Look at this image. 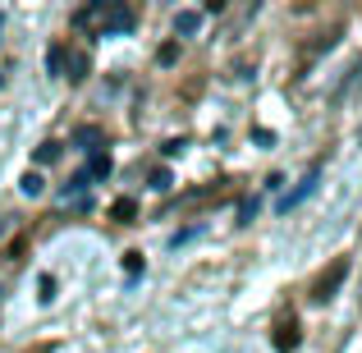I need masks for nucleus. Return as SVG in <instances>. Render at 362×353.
Returning a JSON list of instances; mask_svg holds the SVG:
<instances>
[{"label":"nucleus","mask_w":362,"mask_h":353,"mask_svg":"<svg viewBox=\"0 0 362 353\" xmlns=\"http://www.w3.org/2000/svg\"><path fill=\"white\" fill-rule=\"evenodd\" d=\"M349 280V257H335V262L326 266V271L312 280V303H330L339 294V284Z\"/></svg>","instance_id":"nucleus-1"},{"label":"nucleus","mask_w":362,"mask_h":353,"mask_svg":"<svg viewBox=\"0 0 362 353\" xmlns=\"http://www.w3.org/2000/svg\"><path fill=\"white\" fill-rule=\"evenodd\" d=\"M133 23H138L133 5H119V0H101V37H106V33H133Z\"/></svg>","instance_id":"nucleus-2"},{"label":"nucleus","mask_w":362,"mask_h":353,"mask_svg":"<svg viewBox=\"0 0 362 353\" xmlns=\"http://www.w3.org/2000/svg\"><path fill=\"white\" fill-rule=\"evenodd\" d=\"M271 345L280 349V353H293L303 345V326H298V317L293 312H280L275 317V326H271Z\"/></svg>","instance_id":"nucleus-3"},{"label":"nucleus","mask_w":362,"mask_h":353,"mask_svg":"<svg viewBox=\"0 0 362 353\" xmlns=\"http://www.w3.org/2000/svg\"><path fill=\"white\" fill-rule=\"evenodd\" d=\"M88 74H92V55L83 51V46L64 42V69H60V79H69V83H83Z\"/></svg>","instance_id":"nucleus-4"},{"label":"nucleus","mask_w":362,"mask_h":353,"mask_svg":"<svg viewBox=\"0 0 362 353\" xmlns=\"http://www.w3.org/2000/svg\"><path fill=\"white\" fill-rule=\"evenodd\" d=\"M74 28H97L101 33V0L97 5H83V9H74V18H69Z\"/></svg>","instance_id":"nucleus-5"},{"label":"nucleus","mask_w":362,"mask_h":353,"mask_svg":"<svg viewBox=\"0 0 362 353\" xmlns=\"http://www.w3.org/2000/svg\"><path fill=\"white\" fill-rule=\"evenodd\" d=\"M110 221L133 225V221H138V202H133V197H115V207H110Z\"/></svg>","instance_id":"nucleus-6"},{"label":"nucleus","mask_w":362,"mask_h":353,"mask_svg":"<svg viewBox=\"0 0 362 353\" xmlns=\"http://www.w3.org/2000/svg\"><path fill=\"white\" fill-rule=\"evenodd\" d=\"M312 188H317V170H308V179H303V184H298V188H293V193H289V197H284V202H280V212H289V207H298L303 197L312 193Z\"/></svg>","instance_id":"nucleus-7"},{"label":"nucleus","mask_w":362,"mask_h":353,"mask_svg":"<svg viewBox=\"0 0 362 353\" xmlns=\"http://www.w3.org/2000/svg\"><path fill=\"white\" fill-rule=\"evenodd\" d=\"M197 28H202V14H197V9H179V14H175V33L193 37Z\"/></svg>","instance_id":"nucleus-8"},{"label":"nucleus","mask_w":362,"mask_h":353,"mask_svg":"<svg viewBox=\"0 0 362 353\" xmlns=\"http://www.w3.org/2000/svg\"><path fill=\"white\" fill-rule=\"evenodd\" d=\"M92 175H97V179H106V175H110V151H101V147H97V156H92V170H88V179H92Z\"/></svg>","instance_id":"nucleus-9"},{"label":"nucleus","mask_w":362,"mask_h":353,"mask_svg":"<svg viewBox=\"0 0 362 353\" xmlns=\"http://www.w3.org/2000/svg\"><path fill=\"white\" fill-rule=\"evenodd\" d=\"M18 188H23V193H28V197H37V193H42V188H46V184H42V175H37V170H28V175H23V179H18Z\"/></svg>","instance_id":"nucleus-10"},{"label":"nucleus","mask_w":362,"mask_h":353,"mask_svg":"<svg viewBox=\"0 0 362 353\" xmlns=\"http://www.w3.org/2000/svg\"><path fill=\"white\" fill-rule=\"evenodd\" d=\"M46 69H51V74H60V69H64V42H55L51 51H46Z\"/></svg>","instance_id":"nucleus-11"},{"label":"nucleus","mask_w":362,"mask_h":353,"mask_svg":"<svg viewBox=\"0 0 362 353\" xmlns=\"http://www.w3.org/2000/svg\"><path fill=\"white\" fill-rule=\"evenodd\" d=\"M51 161H60V142H42L37 147V166H51Z\"/></svg>","instance_id":"nucleus-12"},{"label":"nucleus","mask_w":362,"mask_h":353,"mask_svg":"<svg viewBox=\"0 0 362 353\" xmlns=\"http://www.w3.org/2000/svg\"><path fill=\"white\" fill-rule=\"evenodd\" d=\"M151 188H156V193H165V188H170V170H165V166L151 170Z\"/></svg>","instance_id":"nucleus-13"},{"label":"nucleus","mask_w":362,"mask_h":353,"mask_svg":"<svg viewBox=\"0 0 362 353\" xmlns=\"http://www.w3.org/2000/svg\"><path fill=\"white\" fill-rule=\"evenodd\" d=\"M156 60H160V64H175V60H179V42H165V46L156 51Z\"/></svg>","instance_id":"nucleus-14"},{"label":"nucleus","mask_w":362,"mask_h":353,"mask_svg":"<svg viewBox=\"0 0 362 353\" xmlns=\"http://www.w3.org/2000/svg\"><path fill=\"white\" fill-rule=\"evenodd\" d=\"M124 271L138 275V271H142V253H124Z\"/></svg>","instance_id":"nucleus-15"},{"label":"nucleus","mask_w":362,"mask_h":353,"mask_svg":"<svg viewBox=\"0 0 362 353\" xmlns=\"http://www.w3.org/2000/svg\"><path fill=\"white\" fill-rule=\"evenodd\" d=\"M55 299V280H51V275H42V303H51Z\"/></svg>","instance_id":"nucleus-16"},{"label":"nucleus","mask_w":362,"mask_h":353,"mask_svg":"<svg viewBox=\"0 0 362 353\" xmlns=\"http://www.w3.org/2000/svg\"><path fill=\"white\" fill-rule=\"evenodd\" d=\"M252 216H257V202H243V207H239V225H247Z\"/></svg>","instance_id":"nucleus-17"},{"label":"nucleus","mask_w":362,"mask_h":353,"mask_svg":"<svg viewBox=\"0 0 362 353\" xmlns=\"http://www.w3.org/2000/svg\"><path fill=\"white\" fill-rule=\"evenodd\" d=\"M160 151H165V156H179V151H184V138H170V142H165Z\"/></svg>","instance_id":"nucleus-18"},{"label":"nucleus","mask_w":362,"mask_h":353,"mask_svg":"<svg viewBox=\"0 0 362 353\" xmlns=\"http://www.w3.org/2000/svg\"><path fill=\"white\" fill-rule=\"evenodd\" d=\"M23 353H55V340H46V345H37V349H23Z\"/></svg>","instance_id":"nucleus-19"}]
</instances>
